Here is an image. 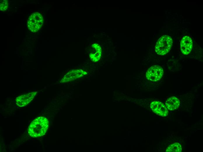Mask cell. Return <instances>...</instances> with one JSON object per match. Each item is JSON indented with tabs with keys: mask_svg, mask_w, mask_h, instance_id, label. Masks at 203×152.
Here are the masks:
<instances>
[{
	"mask_svg": "<svg viewBox=\"0 0 203 152\" xmlns=\"http://www.w3.org/2000/svg\"><path fill=\"white\" fill-rule=\"evenodd\" d=\"M49 126L48 119L43 116H40L31 122L28 128L27 132L32 137H41L46 133Z\"/></svg>",
	"mask_w": 203,
	"mask_h": 152,
	"instance_id": "obj_1",
	"label": "cell"
},
{
	"mask_svg": "<svg viewBox=\"0 0 203 152\" xmlns=\"http://www.w3.org/2000/svg\"><path fill=\"white\" fill-rule=\"evenodd\" d=\"M44 22L42 14L38 12L32 13L27 21L28 28L31 32L36 33L41 28Z\"/></svg>",
	"mask_w": 203,
	"mask_h": 152,
	"instance_id": "obj_2",
	"label": "cell"
},
{
	"mask_svg": "<svg viewBox=\"0 0 203 152\" xmlns=\"http://www.w3.org/2000/svg\"><path fill=\"white\" fill-rule=\"evenodd\" d=\"M172 42L171 37L168 35L163 36L159 38L156 43L155 48L156 52L159 55L166 54L170 50Z\"/></svg>",
	"mask_w": 203,
	"mask_h": 152,
	"instance_id": "obj_3",
	"label": "cell"
},
{
	"mask_svg": "<svg viewBox=\"0 0 203 152\" xmlns=\"http://www.w3.org/2000/svg\"><path fill=\"white\" fill-rule=\"evenodd\" d=\"M164 74L163 68L158 65L151 66L146 73V77L148 80L156 82L159 80L162 77Z\"/></svg>",
	"mask_w": 203,
	"mask_h": 152,
	"instance_id": "obj_4",
	"label": "cell"
},
{
	"mask_svg": "<svg viewBox=\"0 0 203 152\" xmlns=\"http://www.w3.org/2000/svg\"><path fill=\"white\" fill-rule=\"evenodd\" d=\"M86 74L87 72L82 69H72L64 75L60 82L62 83H66L74 81L83 77Z\"/></svg>",
	"mask_w": 203,
	"mask_h": 152,
	"instance_id": "obj_5",
	"label": "cell"
},
{
	"mask_svg": "<svg viewBox=\"0 0 203 152\" xmlns=\"http://www.w3.org/2000/svg\"><path fill=\"white\" fill-rule=\"evenodd\" d=\"M37 92H31L19 96L15 99L17 105L20 107H23L28 105L32 101Z\"/></svg>",
	"mask_w": 203,
	"mask_h": 152,
	"instance_id": "obj_6",
	"label": "cell"
},
{
	"mask_svg": "<svg viewBox=\"0 0 203 152\" xmlns=\"http://www.w3.org/2000/svg\"><path fill=\"white\" fill-rule=\"evenodd\" d=\"M150 107L154 113L159 116L164 117L168 115V109L166 106L161 102L153 101L151 103Z\"/></svg>",
	"mask_w": 203,
	"mask_h": 152,
	"instance_id": "obj_7",
	"label": "cell"
},
{
	"mask_svg": "<svg viewBox=\"0 0 203 152\" xmlns=\"http://www.w3.org/2000/svg\"><path fill=\"white\" fill-rule=\"evenodd\" d=\"M192 47V42L191 38L188 36L184 37L181 39L180 48L181 52L188 55L191 51Z\"/></svg>",
	"mask_w": 203,
	"mask_h": 152,
	"instance_id": "obj_8",
	"label": "cell"
},
{
	"mask_svg": "<svg viewBox=\"0 0 203 152\" xmlns=\"http://www.w3.org/2000/svg\"><path fill=\"white\" fill-rule=\"evenodd\" d=\"M101 53V48L98 44L94 43L90 47L89 56L92 61H98L100 58Z\"/></svg>",
	"mask_w": 203,
	"mask_h": 152,
	"instance_id": "obj_9",
	"label": "cell"
},
{
	"mask_svg": "<svg viewBox=\"0 0 203 152\" xmlns=\"http://www.w3.org/2000/svg\"><path fill=\"white\" fill-rule=\"evenodd\" d=\"M179 100L176 97L172 96L168 98L165 103V105L168 109L170 110H175L179 107Z\"/></svg>",
	"mask_w": 203,
	"mask_h": 152,
	"instance_id": "obj_10",
	"label": "cell"
},
{
	"mask_svg": "<svg viewBox=\"0 0 203 152\" xmlns=\"http://www.w3.org/2000/svg\"><path fill=\"white\" fill-rule=\"evenodd\" d=\"M182 151L181 145L178 143H175L169 145L166 151L167 152H180Z\"/></svg>",
	"mask_w": 203,
	"mask_h": 152,
	"instance_id": "obj_11",
	"label": "cell"
},
{
	"mask_svg": "<svg viewBox=\"0 0 203 152\" xmlns=\"http://www.w3.org/2000/svg\"><path fill=\"white\" fill-rule=\"evenodd\" d=\"M8 6V2L7 0H2L0 1V9L3 11H5Z\"/></svg>",
	"mask_w": 203,
	"mask_h": 152,
	"instance_id": "obj_12",
	"label": "cell"
}]
</instances>
